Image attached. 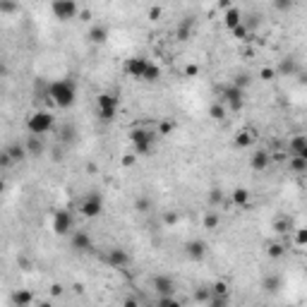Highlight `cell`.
Listing matches in <instances>:
<instances>
[{
    "instance_id": "obj_1",
    "label": "cell",
    "mask_w": 307,
    "mask_h": 307,
    "mask_svg": "<svg viewBox=\"0 0 307 307\" xmlns=\"http://www.w3.org/2000/svg\"><path fill=\"white\" fill-rule=\"evenodd\" d=\"M46 101L55 108H72L77 101V84L72 79H55L48 84Z\"/></svg>"
},
{
    "instance_id": "obj_2",
    "label": "cell",
    "mask_w": 307,
    "mask_h": 307,
    "mask_svg": "<svg viewBox=\"0 0 307 307\" xmlns=\"http://www.w3.org/2000/svg\"><path fill=\"white\" fill-rule=\"evenodd\" d=\"M130 142H132L137 156H149L154 149V142H156V132L147 130V127H135L130 132Z\"/></svg>"
},
{
    "instance_id": "obj_3",
    "label": "cell",
    "mask_w": 307,
    "mask_h": 307,
    "mask_svg": "<svg viewBox=\"0 0 307 307\" xmlns=\"http://www.w3.org/2000/svg\"><path fill=\"white\" fill-rule=\"evenodd\" d=\"M55 127V120H53V115L48 113V111H34V113L27 118V130H29V135H48L51 130Z\"/></svg>"
},
{
    "instance_id": "obj_4",
    "label": "cell",
    "mask_w": 307,
    "mask_h": 307,
    "mask_svg": "<svg viewBox=\"0 0 307 307\" xmlns=\"http://www.w3.org/2000/svg\"><path fill=\"white\" fill-rule=\"evenodd\" d=\"M221 103L228 108L230 113L240 111V108L245 106V89H242V86H238L235 82H230L228 86H223V89H221Z\"/></svg>"
},
{
    "instance_id": "obj_5",
    "label": "cell",
    "mask_w": 307,
    "mask_h": 307,
    "mask_svg": "<svg viewBox=\"0 0 307 307\" xmlns=\"http://www.w3.org/2000/svg\"><path fill=\"white\" fill-rule=\"evenodd\" d=\"M96 113L103 122H111L118 113V96L111 94V91H103L96 96Z\"/></svg>"
},
{
    "instance_id": "obj_6",
    "label": "cell",
    "mask_w": 307,
    "mask_h": 307,
    "mask_svg": "<svg viewBox=\"0 0 307 307\" xmlns=\"http://www.w3.org/2000/svg\"><path fill=\"white\" fill-rule=\"evenodd\" d=\"M101 211H103V197H101V192H89V194L82 197V202H79V214H82L84 219H96Z\"/></svg>"
},
{
    "instance_id": "obj_7",
    "label": "cell",
    "mask_w": 307,
    "mask_h": 307,
    "mask_svg": "<svg viewBox=\"0 0 307 307\" xmlns=\"http://www.w3.org/2000/svg\"><path fill=\"white\" fill-rule=\"evenodd\" d=\"M51 12L55 15V19L70 22V19L79 17V5H77L75 0H53L51 2Z\"/></svg>"
},
{
    "instance_id": "obj_8",
    "label": "cell",
    "mask_w": 307,
    "mask_h": 307,
    "mask_svg": "<svg viewBox=\"0 0 307 307\" xmlns=\"http://www.w3.org/2000/svg\"><path fill=\"white\" fill-rule=\"evenodd\" d=\"M72 226H75V221H72V214L68 209H55L53 211V233L55 235H70Z\"/></svg>"
},
{
    "instance_id": "obj_9",
    "label": "cell",
    "mask_w": 307,
    "mask_h": 307,
    "mask_svg": "<svg viewBox=\"0 0 307 307\" xmlns=\"http://www.w3.org/2000/svg\"><path fill=\"white\" fill-rule=\"evenodd\" d=\"M147 68H149V60L142 58V55H132L125 60V72L135 79H142L144 82V75H147Z\"/></svg>"
},
{
    "instance_id": "obj_10",
    "label": "cell",
    "mask_w": 307,
    "mask_h": 307,
    "mask_svg": "<svg viewBox=\"0 0 307 307\" xmlns=\"http://www.w3.org/2000/svg\"><path fill=\"white\" fill-rule=\"evenodd\" d=\"M152 286L158 295H175V281L166 273H156L152 278Z\"/></svg>"
},
{
    "instance_id": "obj_11",
    "label": "cell",
    "mask_w": 307,
    "mask_h": 307,
    "mask_svg": "<svg viewBox=\"0 0 307 307\" xmlns=\"http://www.w3.org/2000/svg\"><path fill=\"white\" fill-rule=\"evenodd\" d=\"M70 245H72V250L79 252V255H86V252L94 250V247H91V238H89L84 230H72V233H70Z\"/></svg>"
},
{
    "instance_id": "obj_12",
    "label": "cell",
    "mask_w": 307,
    "mask_h": 307,
    "mask_svg": "<svg viewBox=\"0 0 307 307\" xmlns=\"http://www.w3.org/2000/svg\"><path fill=\"white\" fill-rule=\"evenodd\" d=\"M106 259V264L113 269H125L130 264V255L122 250V247H113V250H108V255L103 257Z\"/></svg>"
},
{
    "instance_id": "obj_13",
    "label": "cell",
    "mask_w": 307,
    "mask_h": 307,
    "mask_svg": "<svg viewBox=\"0 0 307 307\" xmlns=\"http://www.w3.org/2000/svg\"><path fill=\"white\" fill-rule=\"evenodd\" d=\"M185 255H188V259H192V262H202L206 257V242L204 240H190L185 245Z\"/></svg>"
},
{
    "instance_id": "obj_14",
    "label": "cell",
    "mask_w": 307,
    "mask_h": 307,
    "mask_svg": "<svg viewBox=\"0 0 307 307\" xmlns=\"http://www.w3.org/2000/svg\"><path fill=\"white\" fill-rule=\"evenodd\" d=\"M269 163H271V154H269L267 149H257V152L250 156V168H252V171H257V173L267 171Z\"/></svg>"
},
{
    "instance_id": "obj_15",
    "label": "cell",
    "mask_w": 307,
    "mask_h": 307,
    "mask_svg": "<svg viewBox=\"0 0 307 307\" xmlns=\"http://www.w3.org/2000/svg\"><path fill=\"white\" fill-rule=\"evenodd\" d=\"M192 32H194V19L192 17H183V22L175 29V38L178 41H188V38H192Z\"/></svg>"
},
{
    "instance_id": "obj_16",
    "label": "cell",
    "mask_w": 307,
    "mask_h": 307,
    "mask_svg": "<svg viewBox=\"0 0 307 307\" xmlns=\"http://www.w3.org/2000/svg\"><path fill=\"white\" fill-rule=\"evenodd\" d=\"M276 72L283 77H290L298 72V63H295V58H290V55H286V58H281V63H278V68H276Z\"/></svg>"
},
{
    "instance_id": "obj_17",
    "label": "cell",
    "mask_w": 307,
    "mask_h": 307,
    "mask_svg": "<svg viewBox=\"0 0 307 307\" xmlns=\"http://www.w3.org/2000/svg\"><path fill=\"white\" fill-rule=\"evenodd\" d=\"M89 41L96 43V46H103V43L108 41V29H106L103 24H94V27L89 29Z\"/></svg>"
},
{
    "instance_id": "obj_18",
    "label": "cell",
    "mask_w": 307,
    "mask_h": 307,
    "mask_svg": "<svg viewBox=\"0 0 307 307\" xmlns=\"http://www.w3.org/2000/svg\"><path fill=\"white\" fill-rule=\"evenodd\" d=\"M307 149V135H295L290 142H288V154L290 156H298Z\"/></svg>"
},
{
    "instance_id": "obj_19",
    "label": "cell",
    "mask_w": 307,
    "mask_h": 307,
    "mask_svg": "<svg viewBox=\"0 0 307 307\" xmlns=\"http://www.w3.org/2000/svg\"><path fill=\"white\" fill-rule=\"evenodd\" d=\"M27 152H29V156H41V154L46 152L41 135H29V139H27Z\"/></svg>"
},
{
    "instance_id": "obj_20",
    "label": "cell",
    "mask_w": 307,
    "mask_h": 307,
    "mask_svg": "<svg viewBox=\"0 0 307 307\" xmlns=\"http://www.w3.org/2000/svg\"><path fill=\"white\" fill-rule=\"evenodd\" d=\"M5 154H7L12 161H24V158L29 156V152H27V144H19V142L10 144V147L5 149Z\"/></svg>"
},
{
    "instance_id": "obj_21",
    "label": "cell",
    "mask_w": 307,
    "mask_h": 307,
    "mask_svg": "<svg viewBox=\"0 0 307 307\" xmlns=\"http://www.w3.org/2000/svg\"><path fill=\"white\" fill-rule=\"evenodd\" d=\"M230 199H233V204H235V206H250V202H252L250 190H245V188H235L233 194H230Z\"/></svg>"
},
{
    "instance_id": "obj_22",
    "label": "cell",
    "mask_w": 307,
    "mask_h": 307,
    "mask_svg": "<svg viewBox=\"0 0 307 307\" xmlns=\"http://www.w3.org/2000/svg\"><path fill=\"white\" fill-rule=\"evenodd\" d=\"M223 22H226V27H228V29L240 27V24H242V12H240L238 7H228V10H226V19H223Z\"/></svg>"
},
{
    "instance_id": "obj_23",
    "label": "cell",
    "mask_w": 307,
    "mask_h": 307,
    "mask_svg": "<svg viewBox=\"0 0 307 307\" xmlns=\"http://www.w3.org/2000/svg\"><path fill=\"white\" fill-rule=\"evenodd\" d=\"M252 142H255V135L247 132V130H242V132L235 135V147H238V149H247Z\"/></svg>"
},
{
    "instance_id": "obj_24",
    "label": "cell",
    "mask_w": 307,
    "mask_h": 307,
    "mask_svg": "<svg viewBox=\"0 0 307 307\" xmlns=\"http://www.w3.org/2000/svg\"><path fill=\"white\" fill-rule=\"evenodd\" d=\"M273 230H276L278 235H286L288 230H293V221H290L288 216H278V219L273 221Z\"/></svg>"
},
{
    "instance_id": "obj_25",
    "label": "cell",
    "mask_w": 307,
    "mask_h": 307,
    "mask_svg": "<svg viewBox=\"0 0 307 307\" xmlns=\"http://www.w3.org/2000/svg\"><path fill=\"white\" fill-rule=\"evenodd\" d=\"M290 171L293 173H307V158H303V156H290Z\"/></svg>"
},
{
    "instance_id": "obj_26",
    "label": "cell",
    "mask_w": 307,
    "mask_h": 307,
    "mask_svg": "<svg viewBox=\"0 0 307 307\" xmlns=\"http://www.w3.org/2000/svg\"><path fill=\"white\" fill-rule=\"evenodd\" d=\"M161 79V68L156 63H149L147 68V75H144V82H158Z\"/></svg>"
},
{
    "instance_id": "obj_27",
    "label": "cell",
    "mask_w": 307,
    "mask_h": 307,
    "mask_svg": "<svg viewBox=\"0 0 307 307\" xmlns=\"http://www.w3.org/2000/svg\"><path fill=\"white\" fill-rule=\"evenodd\" d=\"M283 252H286V247L281 245V242H271L267 247V255L271 259H278V257H283Z\"/></svg>"
},
{
    "instance_id": "obj_28",
    "label": "cell",
    "mask_w": 307,
    "mask_h": 307,
    "mask_svg": "<svg viewBox=\"0 0 307 307\" xmlns=\"http://www.w3.org/2000/svg\"><path fill=\"white\" fill-rule=\"evenodd\" d=\"M226 111H228V108H226L223 103H214V106L209 108V115H211L214 120H223V118H226Z\"/></svg>"
},
{
    "instance_id": "obj_29",
    "label": "cell",
    "mask_w": 307,
    "mask_h": 307,
    "mask_svg": "<svg viewBox=\"0 0 307 307\" xmlns=\"http://www.w3.org/2000/svg\"><path fill=\"white\" fill-rule=\"evenodd\" d=\"M216 226H219V214H216V211H209V214L204 216V228L214 230Z\"/></svg>"
},
{
    "instance_id": "obj_30",
    "label": "cell",
    "mask_w": 307,
    "mask_h": 307,
    "mask_svg": "<svg viewBox=\"0 0 307 307\" xmlns=\"http://www.w3.org/2000/svg\"><path fill=\"white\" fill-rule=\"evenodd\" d=\"M206 199H209V204H211V206H219V204H221V199H223V192L219 190V188H214V190L209 192V197H206Z\"/></svg>"
},
{
    "instance_id": "obj_31",
    "label": "cell",
    "mask_w": 307,
    "mask_h": 307,
    "mask_svg": "<svg viewBox=\"0 0 307 307\" xmlns=\"http://www.w3.org/2000/svg\"><path fill=\"white\" fill-rule=\"evenodd\" d=\"M211 290H214V295H228V283L216 281V283H211Z\"/></svg>"
},
{
    "instance_id": "obj_32",
    "label": "cell",
    "mask_w": 307,
    "mask_h": 307,
    "mask_svg": "<svg viewBox=\"0 0 307 307\" xmlns=\"http://www.w3.org/2000/svg\"><path fill=\"white\" fill-rule=\"evenodd\" d=\"M293 5H295V0H273V7L278 12H288V10H293Z\"/></svg>"
},
{
    "instance_id": "obj_33",
    "label": "cell",
    "mask_w": 307,
    "mask_h": 307,
    "mask_svg": "<svg viewBox=\"0 0 307 307\" xmlns=\"http://www.w3.org/2000/svg\"><path fill=\"white\" fill-rule=\"evenodd\" d=\"M158 305L161 307H178L180 303L175 300V295H161V298H158Z\"/></svg>"
},
{
    "instance_id": "obj_34",
    "label": "cell",
    "mask_w": 307,
    "mask_h": 307,
    "mask_svg": "<svg viewBox=\"0 0 307 307\" xmlns=\"http://www.w3.org/2000/svg\"><path fill=\"white\" fill-rule=\"evenodd\" d=\"M12 300H15V305L24 307V305H29V303H32V295H29V293H17Z\"/></svg>"
},
{
    "instance_id": "obj_35",
    "label": "cell",
    "mask_w": 307,
    "mask_h": 307,
    "mask_svg": "<svg viewBox=\"0 0 307 307\" xmlns=\"http://www.w3.org/2000/svg\"><path fill=\"white\" fill-rule=\"evenodd\" d=\"M295 245H300V247H307V228L295 230Z\"/></svg>"
},
{
    "instance_id": "obj_36",
    "label": "cell",
    "mask_w": 307,
    "mask_h": 307,
    "mask_svg": "<svg viewBox=\"0 0 307 307\" xmlns=\"http://www.w3.org/2000/svg\"><path fill=\"white\" fill-rule=\"evenodd\" d=\"M233 32V36H238V38H245V36H250V29L245 27V22L240 24V27H235V29H230Z\"/></svg>"
},
{
    "instance_id": "obj_37",
    "label": "cell",
    "mask_w": 307,
    "mask_h": 307,
    "mask_svg": "<svg viewBox=\"0 0 307 307\" xmlns=\"http://www.w3.org/2000/svg\"><path fill=\"white\" fill-rule=\"evenodd\" d=\"M264 288H267V290H278V278H276V276L264 278Z\"/></svg>"
},
{
    "instance_id": "obj_38",
    "label": "cell",
    "mask_w": 307,
    "mask_h": 307,
    "mask_svg": "<svg viewBox=\"0 0 307 307\" xmlns=\"http://www.w3.org/2000/svg\"><path fill=\"white\" fill-rule=\"evenodd\" d=\"M259 75H262V79H264V82H271V79L278 75V72H276L273 68H262V72H259Z\"/></svg>"
},
{
    "instance_id": "obj_39",
    "label": "cell",
    "mask_w": 307,
    "mask_h": 307,
    "mask_svg": "<svg viewBox=\"0 0 307 307\" xmlns=\"http://www.w3.org/2000/svg\"><path fill=\"white\" fill-rule=\"evenodd\" d=\"M233 82H235V84H238V86H242V89H245V86H247V84H250V77L245 75V72H240V75L235 77V79H233Z\"/></svg>"
},
{
    "instance_id": "obj_40",
    "label": "cell",
    "mask_w": 307,
    "mask_h": 307,
    "mask_svg": "<svg viewBox=\"0 0 307 307\" xmlns=\"http://www.w3.org/2000/svg\"><path fill=\"white\" fill-rule=\"evenodd\" d=\"M163 221H166V223H168V226H171V223H173V226H175V223H178V214H175V211H168V214H166V216H163Z\"/></svg>"
},
{
    "instance_id": "obj_41",
    "label": "cell",
    "mask_w": 307,
    "mask_h": 307,
    "mask_svg": "<svg viewBox=\"0 0 307 307\" xmlns=\"http://www.w3.org/2000/svg\"><path fill=\"white\" fill-rule=\"evenodd\" d=\"M137 161V154H127V156H122V166H132Z\"/></svg>"
},
{
    "instance_id": "obj_42",
    "label": "cell",
    "mask_w": 307,
    "mask_h": 307,
    "mask_svg": "<svg viewBox=\"0 0 307 307\" xmlns=\"http://www.w3.org/2000/svg\"><path fill=\"white\" fill-rule=\"evenodd\" d=\"M15 7H17V5H15L12 0H2V12H5V15H7V12H12Z\"/></svg>"
},
{
    "instance_id": "obj_43",
    "label": "cell",
    "mask_w": 307,
    "mask_h": 307,
    "mask_svg": "<svg viewBox=\"0 0 307 307\" xmlns=\"http://www.w3.org/2000/svg\"><path fill=\"white\" fill-rule=\"evenodd\" d=\"M137 209H139V211H147V209H149V199H144V197L137 199Z\"/></svg>"
},
{
    "instance_id": "obj_44",
    "label": "cell",
    "mask_w": 307,
    "mask_h": 307,
    "mask_svg": "<svg viewBox=\"0 0 307 307\" xmlns=\"http://www.w3.org/2000/svg\"><path fill=\"white\" fill-rule=\"evenodd\" d=\"M185 75H188V77L199 75V68H197V65H188V68H185Z\"/></svg>"
},
{
    "instance_id": "obj_45",
    "label": "cell",
    "mask_w": 307,
    "mask_h": 307,
    "mask_svg": "<svg viewBox=\"0 0 307 307\" xmlns=\"http://www.w3.org/2000/svg\"><path fill=\"white\" fill-rule=\"evenodd\" d=\"M171 130H173V125H171V122H161V127H158V132H161V135H168Z\"/></svg>"
},
{
    "instance_id": "obj_46",
    "label": "cell",
    "mask_w": 307,
    "mask_h": 307,
    "mask_svg": "<svg viewBox=\"0 0 307 307\" xmlns=\"http://www.w3.org/2000/svg\"><path fill=\"white\" fill-rule=\"evenodd\" d=\"M161 17V7H152L149 10V19H158Z\"/></svg>"
},
{
    "instance_id": "obj_47",
    "label": "cell",
    "mask_w": 307,
    "mask_h": 307,
    "mask_svg": "<svg viewBox=\"0 0 307 307\" xmlns=\"http://www.w3.org/2000/svg\"><path fill=\"white\" fill-rule=\"evenodd\" d=\"M300 79H303V82H305V84H307V70H305V75L300 77Z\"/></svg>"
}]
</instances>
